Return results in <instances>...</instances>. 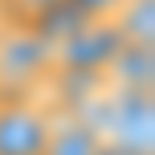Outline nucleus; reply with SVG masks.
Returning a JSON list of instances; mask_svg holds the SVG:
<instances>
[{
	"mask_svg": "<svg viewBox=\"0 0 155 155\" xmlns=\"http://www.w3.org/2000/svg\"><path fill=\"white\" fill-rule=\"evenodd\" d=\"M106 90H139L155 94V49L118 45V53L106 65Z\"/></svg>",
	"mask_w": 155,
	"mask_h": 155,
	"instance_id": "nucleus-5",
	"label": "nucleus"
},
{
	"mask_svg": "<svg viewBox=\"0 0 155 155\" xmlns=\"http://www.w3.org/2000/svg\"><path fill=\"white\" fill-rule=\"evenodd\" d=\"M53 114L37 98H0V155H45Z\"/></svg>",
	"mask_w": 155,
	"mask_h": 155,
	"instance_id": "nucleus-4",
	"label": "nucleus"
},
{
	"mask_svg": "<svg viewBox=\"0 0 155 155\" xmlns=\"http://www.w3.org/2000/svg\"><path fill=\"white\" fill-rule=\"evenodd\" d=\"M57 4H65V0H16V21L12 25H25L37 12H49V8H57Z\"/></svg>",
	"mask_w": 155,
	"mask_h": 155,
	"instance_id": "nucleus-9",
	"label": "nucleus"
},
{
	"mask_svg": "<svg viewBox=\"0 0 155 155\" xmlns=\"http://www.w3.org/2000/svg\"><path fill=\"white\" fill-rule=\"evenodd\" d=\"M98 147H102V135L82 114H53L45 155H98Z\"/></svg>",
	"mask_w": 155,
	"mask_h": 155,
	"instance_id": "nucleus-6",
	"label": "nucleus"
},
{
	"mask_svg": "<svg viewBox=\"0 0 155 155\" xmlns=\"http://www.w3.org/2000/svg\"><path fill=\"white\" fill-rule=\"evenodd\" d=\"M53 53L29 25H0V98H37L49 86Z\"/></svg>",
	"mask_w": 155,
	"mask_h": 155,
	"instance_id": "nucleus-2",
	"label": "nucleus"
},
{
	"mask_svg": "<svg viewBox=\"0 0 155 155\" xmlns=\"http://www.w3.org/2000/svg\"><path fill=\"white\" fill-rule=\"evenodd\" d=\"M155 94H139V90H102L94 98L98 114H82L94 131L102 135V143L139 151V155H155Z\"/></svg>",
	"mask_w": 155,
	"mask_h": 155,
	"instance_id": "nucleus-1",
	"label": "nucleus"
},
{
	"mask_svg": "<svg viewBox=\"0 0 155 155\" xmlns=\"http://www.w3.org/2000/svg\"><path fill=\"white\" fill-rule=\"evenodd\" d=\"M98 155H139V151H127V147H114V143H102Z\"/></svg>",
	"mask_w": 155,
	"mask_h": 155,
	"instance_id": "nucleus-10",
	"label": "nucleus"
},
{
	"mask_svg": "<svg viewBox=\"0 0 155 155\" xmlns=\"http://www.w3.org/2000/svg\"><path fill=\"white\" fill-rule=\"evenodd\" d=\"M123 41L114 37L106 21H86L78 25L70 37H61L49 53H53V74L61 78H86V82H102L106 86V65L118 53ZM49 74V78H53Z\"/></svg>",
	"mask_w": 155,
	"mask_h": 155,
	"instance_id": "nucleus-3",
	"label": "nucleus"
},
{
	"mask_svg": "<svg viewBox=\"0 0 155 155\" xmlns=\"http://www.w3.org/2000/svg\"><path fill=\"white\" fill-rule=\"evenodd\" d=\"M118 4H123V0H70V8L82 21H110Z\"/></svg>",
	"mask_w": 155,
	"mask_h": 155,
	"instance_id": "nucleus-8",
	"label": "nucleus"
},
{
	"mask_svg": "<svg viewBox=\"0 0 155 155\" xmlns=\"http://www.w3.org/2000/svg\"><path fill=\"white\" fill-rule=\"evenodd\" d=\"M106 25L123 45L155 49V0H123Z\"/></svg>",
	"mask_w": 155,
	"mask_h": 155,
	"instance_id": "nucleus-7",
	"label": "nucleus"
}]
</instances>
